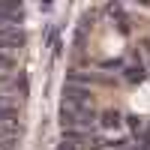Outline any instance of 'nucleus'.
<instances>
[{"label":"nucleus","mask_w":150,"mask_h":150,"mask_svg":"<svg viewBox=\"0 0 150 150\" xmlns=\"http://www.w3.org/2000/svg\"><path fill=\"white\" fill-rule=\"evenodd\" d=\"M126 78H129V81H141V78H144V69H141V66H138V69H126Z\"/></svg>","instance_id":"1a4fd4ad"},{"label":"nucleus","mask_w":150,"mask_h":150,"mask_svg":"<svg viewBox=\"0 0 150 150\" xmlns=\"http://www.w3.org/2000/svg\"><path fill=\"white\" fill-rule=\"evenodd\" d=\"M57 150H78V144H75V141H69V138H63V141L57 144Z\"/></svg>","instance_id":"9d476101"},{"label":"nucleus","mask_w":150,"mask_h":150,"mask_svg":"<svg viewBox=\"0 0 150 150\" xmlns=\"http://www.w3.org/2000/svg\"><path fill=\"white\" fill-rule=\"evenodd\" d=\"M18 141H21V126H18V123L15 120H12V123H0V147L12 150Z\"/></svg>","instance_id":"39448f33"},{"label":"nucleus","mask_w":150,"mask_h":150,"mask_svg":"<svg viewBox=\"0 0 150 150\" xmlns=\"http://www.w3.org/2000/svg\"><path fill=\"white\" fill-rule=\"evenodd\" d=\"M63 102L69 105H78V108H90L93 105V93L81 84H66L63 87Z\"/></svg>","instance_id":"f03ea898"},{"label":"nucleus","mask_w":150,"mask_h":150,"mask_svg":"<svg viewBox=\"0 0 150 150\" xmlns=\"http://www.w3.org/2000/svg\"><path fill=\"white\" fill-rule=\"evenodd\" d=\"M24 45V30L21 27H6V24H0V48H21Z\"/></svg>","instance_id":"20e7f679"},{"label":"nucleus","mask_w":150,"mask_h":150,"mask_svg":"<svg viewBox=\"0 0 150 150\" xmlns=\"http://www.w3.org/2000/svg\"><path fill=\"white\" fill-rule=\"evenodd\" d=\"M18 117V108L15 105H9V102H3V99H0V123H12Z\"/></svg>","instance_id":"6e6552de"},{"label":"nucleus","mask_w":150,"mask_h":150,"mask_svg":"<svg viewBox=\"0 0 150 150\" xmlns=\"http://www.w3.org/2000/svg\"><path fill=\"white\" fill-rule=\"evenodd\" d=\"M99 126H102V129H120L123 126V114L117 108H108V111L99 114Z\"/></svg>","instance_id":"423d86ee"},{"label":"nucleus","mask_w":150,"mask_h":150,"mask_svg":"<svg viewBox=\"0 0 150 150\" xmlns=\"http://www.w3.org/2000/svg\"><path fill=\"white\" fill-rule=\"evenodd\" d=\"M93 120H99L90 108H78V105H69V102H63L60 105V123L69 129V126H75V129H87Z\"/></svg>","instance_id":"f257e3e1"},{"label":"nucleus","mask_w":150,"mask_h":150,"mask_svg":"<svg viewBox=\"0 0 150 150\" xmlns=\"http://www.w3.org/2000/svg\"><path fill=\"white\" fill-rule=\"evenodd\" d=\"M0 69H12V57L9 54H0Z\"/></svg>","instance_id":"9b49d317"},{"label":"nucleus","mask_w":150,"mask_h":150,"mask_svg":"<svg viewBox=\"0 0 150 150\" xmlns=\"http://www.w3.org/2000/svg\"><path fill=\"white\" fill-rule=\"evenodd\" d=\"M24 18V6H21V0H0V24H15Z\"/></svg>","instance_id":"7ed1b4c3"},{"label":"nucleus","mask_w":150,"mask_h":150,"mask_svg":"<svg viewBox=\"0 0 150 150\" xmlns=\"http://www.w3.org/2000/svg\"><path fill=\"white\" fill-rule=\"evenodd\" d=\"M141 150H144V147H141Z\"/></svg>","instance_id":"f8f14e48"},{"label":"nucleus","mask_w":150,"mask_h":150,"mask_svg":"<svg viewBox=\"0 0 150 150\" xmlns=\"http://www.w3.org/2000/svg\"><path fill=\"white\" fill-rule=\"evenodd\" d=\"M129 129H132V135H135V138H150V126H147V123L141 120V117H129Z\"/></svg>","instance_id":"0eeeda50"}]
</instances>
